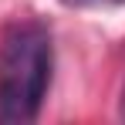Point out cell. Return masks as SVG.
<instances>
[{"label": "cell", "mask_w": 125, "mask_h": 125, "mask_svg": "<svg viewBox=\"0 0 125 125\" xmlns=\"http://www.w3.org/2000/svg\"><path fill=\"white\" fill-rule=\"evenodd\" d=\"M54 44L51 31L37 21L7 27L0 44V122L27 125L41 115L51 88Z\"/></svg>", "instance_id": "1"}, {"label": "cell", "mask_w": 125, "mask_h": 125, "mask_svg": "<svg viewBox=\"0 0 125 125\" xmlns=\"http://www.w3.org/2000/svg\"><path fill=\"white\" fill-rule=\"evenodd\" d=\"M118 115L125 118V88H122V102H118Z\"/></svg>", "instance_id": "2"}, {"label": "cell", "mask_w": 125, "mask_h": 125, "mask_svg": "<svg viewBox=\"0 0 125 125\" xmlns=\"http://www.w3.org/2000/svg\"><path fill=\"white\" fill-rule=\"evenodd\" d=\"M112 3H125V0H112Z\"/></svg>", "instance_id": "3"}]
</instances>
